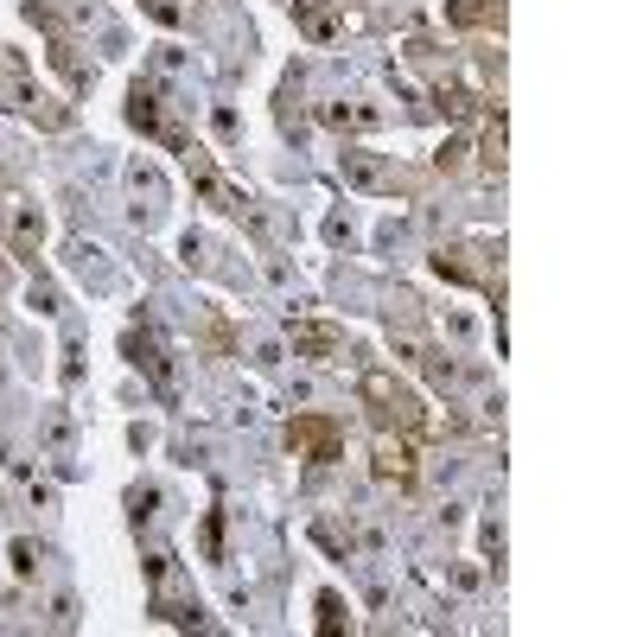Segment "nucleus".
Returning a JSON list of instances; mask_svg holds the SVG:
<instances>
[{
	"label": "nucleus",
	"instance_id": "1",
	"mask_svg": "<svg viewBox=\"0 0 637 637\" xmlns=\"http://www.w3.org/2000/svg\"><path fill=\"white\" fill-rule=\"evenodd\" d=\"M364 402H370V415H376V421L395 427V434H408V440H415L421 427H427L421 395L408 389V383H395V376H383V370H370V376H364Z\"/></svg>",
	"mask_w": 637,
	"mask_h": 637
},
{
	"label": "nucleus",
	"instance_id": "2",
	"mask_svg": "<svg viewBox=\"0 0 637 637\" xmlns=\"http://www.w3.org/2000/svg\"><path fill=\"white\" fill-rule=\"evenodd\" d=\"M287 440H294V453L319 459V466L344 453V427H338V421H325V415H300L294 427H287Z\"/></svg>",
	"mask_w": 637,
	"mask_h": 637
},
{
	"label": "nucleus",
	"instance_id": "3",
	"mask_svg": "<svg viewBox=\"0 0 637 637\" xmlns=\"http://www.w3.org/2000/svg\"><path fill=\"white\" fill-rule=\"evenodd\" d=\"M287 338H294V351L313 357V364H325V357L344 351V332H338V325H325V319H287Z\"/></svg>",
	"mask_w": 637,
	"mask_h": 637
},
{
	"label": "nucleus",
	"instance_id": "4",
	"mask_svg": "<svg viewBox=\"0 0 637 637\" xmlns=\"http://www.w3.org/2000/svg\"><path fill=\"white\" fill-rule=\"evenodd\" d=\"M415 440H383V446H376V478H395V485H415Z\"/></svg>",
	"mask_w": 637,
	"mask_h": 637
},
{
	"label": "nucleus",
	"instance_id": "5",
	"mask_svg": "<svg viewBox=\"0 0 637 637\" xmlns=\"http://www.w3.org/2000/svg\"><path fill=\"white\" fill-rule=\"evenodd\" d=\"M325 122H332V128H357V134H364V128H376V109H364V102H338V109H325Z\"/></svg>",
	"mask_w": 637,
	"mask_h": 637
},
{
	"label": "nucleus",
	"instance_id": "6",
	"mask_svg": "<svg viewBox=\"0 0 637 637\" xmlns=\"http://www.w3.org/2000/svg\"><path fill=\"white\" fill-rule=\"evenodd\" d=\"M446 13H453L459 26H491V20H497V7H491V0H453Z\"/></svg>",
	"mask_w": 637,
	"mask_h": 637
},
{
	"label": "nucleus",
	"instance_id": "7",
	"mask_svg": "<svg viewBox=\"0 0 637 637\" xmlns=\"http://www.w3.org/2000/svg\"><path fill=\"white\" fill-rule=\"evenodd\" d=\"M485 166H504V122H491L485 134Z\"/></svg>",
	"mask_w": 637,
	"mask_h": 637
}]
</instances>
